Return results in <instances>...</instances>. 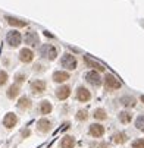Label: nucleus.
Masks as SVG:
<instances>
[{"label": "nucleus", "instance_id": "ddd939ff", "mask_svg": "<svg viewBox=\"0 0 144 148\" xmlns=\"http://www.w3.org/2000/svg\"><path fill=\"white\" fill-rule=\"evenodd\" d=\"M75 145H76V139L72 135H65L59 142L60 148H75Z\"/></svg>", "mask_w": 144, "mask_h": 148}, {"label": "nucleus", "instance_id": "473e14b6", "mask_svg": "<svg viewBox=\"0 0 144 148\" xmlns=\"http://www.w3.org/2000/svg\"><path fill=\"white\" fill-rule=\"evenodd\" d=\"M140 100H141V101L144 103V95H141V97H140Z\"/></svg>", "mask_w": 144, "mask_h": 148}, {"label": "nucleus", "instance_id": "39448f33", "mask_svg": "<svg viewBox=\"0 0 144 148\" xmlns=\"http://www.w3.org/2000/svg\"><path fill=\"white\" fill-rule=\"evenodd\" d=\"M75 97L79 103H88L91 100V92L84 87V85H79L75 91Z\"/></svg>", "mask_w": 144, "mask_h": 148}, {"label": "nucleus", "instance_id": "6ab92c4d", "mask_svg": "<svg viewBox=\"0 0 144 148\" xmlns=\"http://www.w3.org/2000/svg\"><path fill=\"white\" fill-rule=\"evenodd\" d=\"M118 120H119L122 125H128V123L132 122V113L128 112V110L119 112V114H118Z\"/></svg>", "mask_w": 144, "mask_h": 148}, {"label": "nucleus", "instance_id": "a878e982", "mask_svg": "<svg viewBox=\"0 0 144 148\" xmlns=\"http://www.w3.org/2000/svg\"><path fill=\"white\" fill-rule=\"evenodd\" d=\"M134 125H135V128H137L140 132H144V114H140V116L135 119Z\"/></svg>", "mask_w": 144, "mask_h": 148}, {"label": "nucleus", "instance_id": "393cba45", "mask_svg": "<svg viewBox=\"0 0 144 148\" xmlns=\"http://www.w3.org/2000/svg\"><path fill=\"white\" fill-rule=\"evenodd\" d=\"M75 119H76L78 122H85V120L88 119V112H87L85 109H79V110L76 112V114H75Z\"/></svg>", "mask_w": 144, "mask_h": 148}, {"label": "nucleus", "instance_id": "c756f323", "mask_svg": "<svg viewBox=\"0 0 144 148\" xmlns=\"http://www.w3.org/2000/svg\"><path fill=\"white\" fill-rule=\"evenodd\" d=\"M34 71H35V72H41V71H44V68L37 63V65H34Z\"/></svg>", "mask_w": 144, "mask_h": 148}, {"label": "nucleus", "instance_id": "2eb2a0df", "mask_svg": "<svg viewBox=\"0 0 144 148\" xmlns=\"http://www.w3.org/2000/svg\"><path fill=\"white\" fill-rule=\"evenodd\" d=\"M25 43H27L28 46H31V47H35V46L40 43V37H38V34L34 32V31L27 32V34H25Z\"/></svg>", "mask_w": 144, "mask_h": 148}, {"label": "nucleus", "instance_id": "dca6fc26", "mask_svg": "<svg viewBox=\"0 0 144 148\" xmlns=\"http://www.w3.org/2000/svg\"><path fill=\"white\" fill-rule=\"evenodd\" d=\"M119 104H122L123 107H127V109H132L135 107V104H137V100L131 95H122L119 98Z\"/></svg>", "mask_w": 144, "mask_h": 148}, {"label": "nucleus", "instance_id": "4be33fe9", "mask_svg": "<svg viewBox=\"0 0 144 148\" xmlns=\"http://www.w3.org/2000/svg\"><path fill=\"white\" fill-rule=\"evenodd\" d=\"M8 21V24L12 25V27H18V28H22V27H27V22L25 21H21L18 18H13V16H6L5 18Z\"/></svg>", "mask_w": 144, "mask_h": 148}, {"label": "nucleus", "instance_id": "7c9ffc66", "mask_svg": "<svg viewBox=\"0 0 144 148\" xmlns=\"http://www.w3.org/2000/svg\"><path fill=\"white\" fill-rule=\"evenodd\" d=\"M30 135H31L30 129H24V131H22V136H24V138H28Z\"/></svg>", "mask_w": 144, "mask_h": 148}, {"label": "nucleus", "instance_id": "5701e85b", "mask_svg": "<svg viewBox=\"0 0 144 148\" xmlns=\"http://www.w3.org/2000/svg\"><path fill=\"white\" fill-rule=\"evenodd\" d=\"M93 117L96 120H107V112L103 109V107H99L93 112Z\"/></svg>", "mask_w": 144, "mask_h": 148}, {"label": "nucleus", "instance_id": "c85d7f7f", "mask_svg": "<svg viewBox=\"0 0 144 148\" xmlns=\"http://www.w3.org/2000/svg\"><path fill=\"white\" fill-rule=\"evenodd\" d=\"M25 78H27V76H25L24 73H18V75L15 76V81H16V84L19 85L21 82H24V81H25Z\"/></svg>", "mask_w": 144, "mask_h": 148}, {"label": "nucleus", "instance_id": "bb28decb", "mask_svg": "<svg viewBox=\"0 0 144 148\" xmlns=\"http://www.w3.org/2000/svg\"><path fill=\"white\" fill-rule=\"evenodd\" d=\"M131 148H144V138H137L131 142Z\"/></svg>", "mask_w": 144, "mask_h": 148}, {"label": "nucleus", "instance_id": "412c9836", "mask_svg": "<svg viewBox=\"0 0 144 148\" xmlns=\"http://www.w3.org/2000/svg\"><path fill=\"white\" fill-rule=\"evenodd\" d=\"M68 79H69V73L65 72V71H56V72L53 73V81L57 82V84L65 82V81H68Z\"/></svg>", "mask_w": 144, "mask_h": 148}, {"label": "nucleus", "instance_id": "423d86ee", "mask_svg": "<svg viewBox=\"0 0 144 148\" xmlns=\"http://www.w3.org/2000/svg\"><path fill=\"white\" fill-rule=\"evenodd\" d=\"M47 88V84L43 81V79H35L30 84V90L32 91V94H43Z\"/></svg>", "mask_w": 144, "mask_h": 148}, {"label": "nucleus", "instance_id": "4468645a", "mask_svg": "<svg viewBox=\"0 0 144 148\" xmlns=\"http://www.w3.org/2000/svg\"><path fill=\"white\" fill-rule=\"evenodd\" d=\"M69 95H71V87L68 85H62L56 90V98L60 101H65L66 98H69Z\"/></svg>", "mask_w": 144, "mask_h": 148}, {"label": "nucleus", "instance_id": "1a4fd4ad", "mask_svg": "<svg viewBox=\"0 0 144 148\" xmlns=\"http://www.w3.org/2000/svg\"><path fill=\"white\" fill-rule=\"evenodd\" d=\"M60 65L69 71H74V69H76V59L72 54H65L60 59Z\"/></svg>", "mask_w": 144, "mask_h": 148}, {"label": "nucleus", "instance_id": "b1692460", "mask_svg": "<svg viewBox=\"0 0 144 148\" xmlns=\"http://www.w3.org/2000/svg\"><path fill=\"white\" fill-rule=\"evenodd\" d=\"M84 62L87 63V66H90V68H96L99 72H103V71H105V68H103L101 65H99L97 62L91 60V59H90V57H87V56H84Z\"/></svg>", "mask_w": 144, "mask_h": 148}, {"label": "nucleus", "instance_id": "aec40b11", "mask_svg": "<svg viewBox=\"0 0 144 148\" xmlns=\"http://www.w3.org/2000/svg\"><path fill=\"white\" fill-rule=\"evenodd\" d=\"M19 92H21V87L18 85V84H12V85L8 88V91H6V95H8L9 100H15L19 95Z\"/></svg>", "mask_w": 144, "mask_h": 148}, {"label": "nucleus", "instance_id": "0eeeda50", "mask_svg": "<svg viewBox=\"0 0 144 148\" xmlns=\"http://www.w3.org/2000/svg\"><path fill=\"white\" fill-rule=\"evenodd\" d=\"M18 122H19L18 116H16L15 113H12V112L6 113L5 117H3V126H5L6 129H13L15 126L18 125Z\"/></svg>", "mask_w": 144, "mask_h": 148}, {"label": "nucleus", "instance_id": "7ed1b4c3", "mask_svg": "<svg viewBox=\"0 0 144 148\" xmlns=\"http://www.w3.org/2000/svg\"><path fill=\"white\" fill-rule=\"evenodd\" d=\"M40 54H41V57H44V59L54 60L56 56H57V51H56V49L52 44H43L40 47Z\"/></svg>", "mask_w": 144, "mask_h": 148}, {"label": "nucleus", "instance_id": "a211bd4d", "mask_svg": "<svg viewBox=\"0 0 144 148\" xmlns=\"http://www.w3.org/2000/svg\"><path fill=\"white\" fill-rule=\"evenodd\" d=\"M34 59V53L30 49H22L19 51V60L24 62V63H30Z\"/></svg>", "mask_w": 144, "mask_h": 148}, {"label": "nucleus", "instance_id": "f03ea898", "mask_svg": "<svg viewBox=\"0 0 144 148\" xmlns=\"http://www.w3.org/2000/svg\"><path fill=\"white\" fill-rule=\"evenodd\" d=\"M35 128L40 134H49L53 128V122L47 117H41L37 120V125H35Z\"/></svg>", "mask_w": 144, "mask_h": 148}, {"label": "nucleus", "instance_id": "9d476101", "mask_svg": "<svg viewBox=\"0 0 144 148\" xmlns=\"http://www.w3.org/2000/svg\"><path fill=\"white\" fill-rule=\"evenodd\" d=\"M21 34L18 31H9L8 35H6V41H8V44L10 47H18L21 44Z\"/></svg>", "mask_w": 144, "mask_h": 148}, {"label": "nucleus", "instance_id": "20e7f679", "mask_svg": "<svg viewBox=\"0 0 144 148\" xmlns=\"http://www.w3.org/2000/svg\"><path fill=\"white\" fill-rule=\"evenodd\" d=\"M105 132H106V129H105V126H103L101 123L94 122V123H91L88 126V135L93 136V138H101L103 135H105Z\"/></svg>", "mask_w": 144, "mask_h": 148}, {"label": "nucleus", "instance_id": "9b49d317", "mask_svg": "<svg viewBox=\"0 0 144 148\" xmlns=\"http://www.w3.org/2000/svg\"><path fill=\"white\" fill-rule=\"evenodd\" d=\"M16 107H18L21 112H27V110H30V109L32 107V101H31V98H30V97L22 95V97H21V98L18 100Z\"/></svg>", "mask_w": 144, "mask_h": 148}, {"label": "nucleus", "instance_id": "6e6552de", "mask_svg": "<svg viewBox=\"0 0 144 148\" xmlns=\"http://www.w3.org/2000/svg\"><path fill=\"white\" fill-rule=\"evenodd\" d=\"M85 81L90 84V85L96 87V88L101 85V76H100L99 72H96V71H90V72H87V73H85Z\"/></svg>", "mask_w": 144, "mask_h": 148}, {"label": "nucleus", "instance_id": "f3484780", "mask_svg": "<svg viewBox=\"0 0 144 148\" xmlns=\"http://www.w3.org/2000/svg\"><path fill=\"white\" fill-rule=\"evenodd\" d=\"M128 141V135L125 132H115L112 135V142L116 144V145H122Z\"/></svg>", "mask_w": 144, "mask_h": 148}, {"label": "nucleus", "instance_id": "f8f14e48", "mask_svg": "<svg viewBox=\"0 0 144 148\" xmlns=\"http://www.w3.org/2000/svg\"><path fill=\"white\" fill-rule=\"evenodd\" d=\"M52 112H53V104L49 100H41L38 104V113L46 116V114H50Z\"/></svg>", "mask_w": 144, "mask_h": 148}, {"label": "nucleus", "instance_id": "cd10ccee", "mask_svg": "<svg viewBox=\"0 0 144 148\" xmlns=\"http://www.w3.org/2000/svg\"><path fill=\"white\" fill-rule=\"evenodd\" d=\"M8 82V73L5 71H0V87H3Z\"/></svg>", "mask_w": 144, "mask_h": 148}, {"label": "nucleus", "instance_id": "2f4dec72", "mask_svg": "<svg viewBox=\"0 0 144 148\" xmlns=\"http://www.w3.org/2000/svg\"><path fill=\"white\" fill-rule=\"evenodd\" d=\"M97 148H110V147H109V144H106V142H101V144L97 145Z\"/></svg>", "mask_w": 144, "mask_h": 148}, {"label": "nucleus", "instance_id": "f257e3e1", "mask_svg": "<svg viewBox=\"0 0 144 148\" xmlns=\"http://www.w3.org/2000/svg\"><path fill=\"white\" fill-rule=\"evenodd\" d=\"M122 87V84L118 78H115L112 73H107L105 76V88L107 92H113V91H118L119 88Z\"/></svg>", "mask_w": 144, "mask_h": 148}]
</instances>
